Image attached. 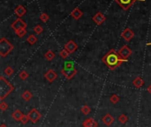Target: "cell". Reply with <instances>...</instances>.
<instances>
[{"label": "cell", "mask_w": 151, "mask_h": 127, "mask_svg": "<svg viewBox=\"0 0 151 127\" xmlns=\"http://www.w3.org/2000/svg\"><path fill=\"white\" fill-rule=\"evenodd\" d=\"M147 90H148V93H149V94L151 95V84H150V85L148 86V87L147 88Z\"/></svg>", "instance_id": "34"}, {"label": "cell", "mask_w": 151, "mask_h": 127, "mask_svg": "<svg viewBox=\"0 0 151 127\" xmlns=\"http://www.w3.org/2000/svg\"><path fill=\"white\" fill-rule=\"evenodd\" d=\"M26 9L24 6L22 5H18L15 9H14V13L19 17V18H21L22 16H24L26 14Z\"/></svg>", "instance_id": "15"}, {"label": "cell", "mask_w": 151, "mask_h": 127, "mask_svg": "<svg viewBox=\"0 0 151 127\" xmlns=\"http://www.w3.org/2000/svg\"><path fill=\"white\" fill-rule=\"evenodd\" d=\"M132 50L127 46V45H124V46H122V48L119 50V56L125 60H127V58L132 55Z\"/></svg>", "instance_id": "7"}, {"label": "cell", "mask_w": 151, "mask_h": 127, "mask_svg": "<svg viewBox=\"0 0 151 127\" xmlns=\"http://www.w3.org/2000/svg\"><path fill=\"white\" fill-rule=\"evenodd\" d=\"M118 120L120 124H126L127 121H128V116L126 115V114H121L119 117H118Z\"/></svg>", "instance_id": "23"}, {"label": "cell", "mask_w": 151, "mask_h": 127, "mask_svg": "<svg viewBox=\"0 0 151 127\" xmlns=\"http://www.w3.org/2000/svg\"><path fill=\"white\" fill-rule=\"evenodd\" d=\"M119 100H120V98H119V96L118 95H112L111 97H110V101H111V103H113V104H117L119 102Z\"/></svg>", "instance_id": "24"}, {"label": "cell", "mask_w": 151, "mask_h": 127, "mask_svg": "<svg viewBox=\"0 0 151 127\" xmlns=\"http://www.w3.org/2000/svg\"><path fill=\"white\" fill-rule=\"evenodd\" d=\"M114 117L111 115V114H109V113H107L106 114L103 118H102V122L105 124V125H107V126H110V125H111L113 123H114Z\"/></svg>", "instance_id": "14"}, {"label": "cell", "mask_w": 151, "mask_h": 127, "mask_svg": "<svg viewBox=\"0 0 151 127\" xmlns=\"http://www.w3.org/2000/svg\"><path fill=\"white\" fill-rule=\"evenodd\" d=\"M28 120H29V118H28V115H24V116H23V117L21 118V124H26V123L28 122Z\"/></svg>", "instance_id": "33"}, {"label": "cell", "mask_w": 151, "mask_h": 127, "mask_svg": "<svg viewBox=\"0 0 151 127\" xmlns=\"http://www.w3.org/2000/svg\"><path fill=\"white\" fill-rule=\"evenodd\" d=\"M59 55H60V57L63 58V59H66V58L69 57L70 53H69L66 49H64V50H62L59 52Z\"/></svg>", "instance_id": "26"}, {"label": "cell", "mask_w": 151, "mask_h": 127, "mask_svg": "<svg viewBox=\"0 0 151 127\" xmlns=\"http://www.w3.org/2000/svg\"><path fill=\"white\" fill-rule=\"evenodd\" d=\"M28 116L29 120H30L33 124H35V123H37L38 120L42 117V115H41V113L36 110V108H32V110L28 112Z\"/></svg>", "instance_id": "6"}, {"label": "cell", "mask_w": 151, "mask_h": 127, "mask_svg": "<svg viewBox=\"0 0 151 127\" xmlns=\"http://www.w3.org/2000/svg\"><path fill=\"white\" fill-rule=\"evenodd\" d=\"M40 20L42 21V22H47L48 20H49V15L45 13H43L40 15Z\"/></svg>", "instance_id": "30"}, {"label": "cell", "mask_w": 151, "mask_h": 127, "mask_svg": "<svg viewBox=\"0 0 151 127\" xmlns=\"http://www.w3.org/2000/svg\"><path fill=\"white\" fill-rule=\"evenodd\" d=\"M82 126L83 127H97L98 126V124L97 122L94 119V118H87L82 122Z\"/></svg>", "instance_id": "13"}, {"label": "cell", "mask_w": 151, "mask_h": 127, "mask_svg": "<svg viewBox=\"0 0 151 127\" xmlns=\"http://www.w3.org/2000/svg\"><path fill=\"white\" fill-rule=\"evenodd\" d=\"M13 69L11 67V66H7L5 70H4V73H5V75H6V76H12L13 74Z\"/></svg>", "instance_id": "25"}, {"label": "cell", "mask_w": 151, "mask_h": 127, "mask_svg": "<svg viewBox=\"0 0 151 127\" xmlns=\"http://www.w3.org/2000/svg\"><path fill=\"white\" fill-rule=\"evenodd\" d=\"M8 108V104L6 103H5L4 101L1 102V103H0V110H1L2 111H5Z\"/></svg>", "instance_id": "32"}, {"label": "cell", "mask_w": 151, "mask_h": 127, "mask_svg": "<svg viewBox=\"0 0 151 127\" xmlns=\"http://www.w3.org/2000/svg\"><path fill=\"white\" fill-rule=\"evenodd\" d=\"M81 113H82L83 115L87 116V115H88V114L90 113V111H91V108H89V106H88V105L85 104V105H83V106L81 107Z\"/></svg>", "instance_id": "22"}, {"label": "cell", "mask_w": 151, "mask_h": 127, "mask_svg": "<svg viewBox=\"0 0 151 127\" xmlns=\"http://www.w3.org/2000/svg\"><path fill=\"white\" fill-rule=\"evenodd\" d=\"M0 127H8L6 124H0Z\"/></svg>", "instance_id": "35"}, {"label": "cell", "mask_w": 151, "mask_h": 127, "mask_svg": "<svg viewBox=\"0 0 151 127\" xmlns=\"http://www.w3.org/2000/svg\"><path fill=\"white\" fill-rule=\"evenodd\" d=\"M23 116H24V114L20 110H15L13 112V114H12V117H13V118L15 121H17V122H21V118L23 117Z\"/></svg>", "instance_id": "16"}, {"label": "cell", "mask_w": 151, "mask_h": 127, "mask_svg": "<svg viewBox=\"0 0 151 127\" xmlns=\"http://www.w3.org/2000/svg\"><path fill=\"white\" fill-rule=\"evenodd\" d=\"M83 13L82 12L79 10V8H75L73 10V12L71 13V16H72L74 20H79V19H81V18L82 17Z\"/></svg>", "instance_id": "17"}, {"label": "cell", "mask_w": 151, "mask_h": 127, "mask_svg": "<svg viewBox=\"0 0 151 127\" xmlns=\"http://www.w3.org/2000/svg\"><path fill=\"white\" fill-rule=\"evenodd\" d=\"M134 36V33L132 32L131 30V28H125V29H124V31L121 33V37L126 42H130Z\"/></svg>", "instance_id": "9"}, {"label": "cell", "mask_w": 151, "mask_h": 127, "mask_svg": "<svg viewBox=\"0 0 151 127\" xmlns=\"http://www.w3.org/2000/svg\"><path fill=\"white\" fill-rule=\"evenodd\" d=\"M21 97H22V99L24 100L25 102H28V101H30V100L32 99L33 95H32V93L30 91H28V90H26V91H24L22 93Z\"/></svg>", "instance_id": "19"}, {"label": "cell", "mask_w": 151, "mask_h": 127, "mask_svg": "<svg viewBox=\"0 0 151 127\" xmlns=\"http://www.w3.org/2000/svg\"><path fill=\"white\" fill-rule=\"evenodd\" d=\"M77 70L76 68H72V69H62L61 71V73L65 76V78L66 79H72L76 74H77Z\"/></svg>", "instance_id": "8"}, {"label": "cell", "mask_w": 151, "mask_h": 127, "mask_svg": "<svg viewBox=\"0 0 151 127\" xmlns=\"http://www.w3.org/2000/svg\"><path fill=\"white\" fill-rule=\"evenodd\" d=\"M43 31V28H42V26H40V25H37V26H35L34 28V32L36 34H42Z\"/></svg>", "instance_id": "28"}, {"label": "cell", "mask_w": 151, "mask_h": 127, "mask_svg": "<svg viewBox=\"0 0 151 127\" xmlns=\"http://www.w3.org/2000/svg\"><path fill=\"white\" fill-rule=\"evenodd\" d=\"M0 82H1L0 83V89H1V92H0V94H1L0 95V100L4 101L5 98L13 91L14 87L7 79H5L4 76L0 77Z\"/></svg>", "instance_id": "2"}, {"label": "cell", "mask_w": 151, "mask_h": 127, "mask_svg": "<svg viewBox=\"0 0 151 127\" xmlns=\"http://www.w3.org/2000/svg\"><path fill=\"white\" fill-rule=\"evenodd\" d=\"M44 78H45L50 83L54 82V80L57 79L58 78V74L56 73V71L52 69H50L49 71H47L45 72V74H44Z\"/></svg>", "instance_id": "11"}, {"label": "cell", "mask_w": 151, "mask_h": 127, "mask_svg": "<svg viewBox=\"0 0 151 127\" xmlns=\"http://www.w3.org/2000/svg\"><path fill=\"white\" fill-rule=\"evenodd\" d=\"M132 85H134V87H136V88H140L144 85V80L142 79V78L136 77L134 80H132Z\"/></svg>", "instance_id": "18"}, {"label": "cell", "mask_w": 151, "mask_h": 127, "mask_svg": "<svg viewBox=\"0 0 151 127\" xmlns=\"http://www.w3.org/2000/svg\"><path fill=\"white\" fill-rule=\"evenodd\" d=\"M93 21H95V23L96 25L100 26V25H102L106 21V18H105V16L102 13H97L96 14H95L93 16Z\"/></svg>", "instance_id": "12"}, {"label": "cell", "mask_w": 151, "mask_h": 127, "mask_svg": "<svg viewBox=\"0 0 151 127\" xmlns=\"http://www.w3.org/2000/svg\"><path fill=\"white\" fill-rule=\"evenodd\" d=\"M44 57H45V58L48 61H52L53 59H54V58L56 57V55H55V53L53 52L51 50H49L48 51H46L45 54H44Z\"/></svg>", "instance_id": "20"}, {"label": "cell", "mask_w": 151, "mask_h": 127, "mask_svg": "<svg viewBox=\"0 0 151 127\" xmlns=\"http://www.w3.org/2000/svg\"><path fill=\"white\" fill-rule=\"evenodd\" d=\"M26 42H28L30 45H34V43L37 42V38L36 36L34 34H30L28 38H26Z\"/></svg>", "instance_id": "21"}, {"label": "cell", "mask_w": 151, "mask_h": 127, "mask_svg": "<svg viewBox=\"0 0 151 127\" xmlns=\"http://www.w3.org/2000/svg\"><path fill=\"white\" fill-rule=\"evenodd\" d=\"M102 61L111 71H114L116 68L120 66L123 63L127 62V60L123 59L119 56V52L113 49L110 50V51L103 57Z\"/></svg>", "instance_id": "1"}, {"label": "cell", "mask_w": 151, "mask_h": 127, "mask_svg": "<svg viewBox=\"0 0 151 127\" xmlns=\"http://www.w3.org/2000/svg\"><path fill=\"white\" fill-rule=\"evenodd\" d=\"M15 34L19 36V37H23V36L26 34V28H23V29H20V30H18V31H16L15 32Z\"/></svg>", "instance_id": "29"}, {"label": "cell", "mask_w": 151, "mask_h": 127, "mask_svg": "<svg viewBox=\"0 0 151 127\" xmlns=\"http://www.w3.org/2000/svg\"><path fill=\"white\" fill-rule=\"evenodd\" d=\"M136 1H145V0H115V2L125 11L128 10Z\"/></svg>", "instance_id": "4"}, {"label": "cell", "mask_w": 151, "mask_h": 127, "mask_svg": "<svg viewBox=\"0 0 151 127\" xmlns=\"http://www.w3.org/2000/svg\"><path fill=\"white\" fill-rule=\"evenodd\" d=\"M12 28L14 30V32L18 31V30H20V29H23V28H26V23L21 20V18H18L17 20H15L12 25Z\"/></svg>", "instance_id": "5"}, {"label": "cell", "mask_w": 151, "mask_h": 127, "mask_svg": "<svg viewBox=\"0 0 151 127\" xmlns=\"http://www.w3.org/2000/svg\"><path fill=\"white\" fill-rule=\"evenodd\" d=\"M147 46H151V42H148V43H147Z\"/></svg>", "instance_id": "36"}, {"label": "cell", "mask_w": 151, "mask_h": 127, "mask_svg": "<svg viewBox=\"0 0 151 127\" xmlns=\"http://www.w3.org/2000/svg\"><path fill=\"white\" fill-rule=\"evenodd\" d=\"M19 77L21 80H26V79L28 78V73L26 71H21L19 73Z\"/></svg>", "instance_id": "27"}, {"label": "cell", "mask_w": 151, "mask_h": 127, "mask_svg": "<svg viewBox=\"0 0 151 127\" xmlns=\"http://www.w3.org/2000/svg\"><path fill=\"white\" fill-rule=\"evenodd\" d=\"M13 50V45L5 37L0 40V56L2 58L6 57Z\"/></svg>", "instance_id": "3"}, {"label": "cell", "mask_w": 151, "mask_h": 127, "mask_svg": "<svg viewBox=\"0 0 151 127\" xmlns=\"http://www.w3.org/2000/svg\"><path fill=\"white\" fill-rule=\"evenodd\" d=\"M65 68L66 69H72V68H74V62H66L65 63Z\"/></svg>", "instance_id": "31"}, {"label": "cell", "mask_w": 151, "mask_h": 127, "mask_svg": "<svg viewBox=\"0 0 151 127\" xmlns=\"http://www.w3.org/2000/svg\"><path fill=\"white\" fill-rule=\"evenodd\" d=\"M65 49H66L70 54H73V53H74V52L77 50V49H78V45L76 44V42H74V41L70 40V41H68V42L66 43V45H65Z\"/></svg>", "instance_id": "10"}]
</instances>
